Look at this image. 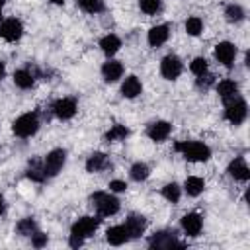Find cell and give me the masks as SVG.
Segmentation results:
<instances>
[{"mask_svg":"<svg viewBox=\"0 0 250 250\" xmlns=\"http://www.w3.org/2000/svg\"><path fill=\"white\" fill-rule=\"evenodd\" d=\"M51 2H53V4H62L64 0H51Z\"/></svg>","mask_w":250,"mask_h":250,"instance_id":"f35d334b","label":"cell"},{"mask_svg":"<svg viewBox=\"0 0 250 250\" xmlns=\"http://www.w3.org/2000/svg\"><path fill=\"white\" fill-rule=\"evenodd\" d=\"M16 230L21 234V236H31L35 230H37V225L33 219H21L18 225H16Z\"/></svg>","mask_w":250,"mask_h":250,"instance_id":"83f0119b","label":"cell"},{"mask_svg":"<svg viewBox=\"0 0 250 250\" xmlns=\"http://www.w3.org/2000/svg\"><path fill=\"white\" fill-rule=\"evenodd\" d=\"M148 174H150V170H148V166H146L145 162H135V164L131 166V178H133L135 182L146 180Z\"/></svg>","mask_w":250,"mask_h":250,"instance_id":"484cf974","label":"cell"},{"mask_svg":"<svg viewBox=\"0 0 250 250\" xmlns=\"http://www.w3.org/2000/svg\"><path fill=\"white\" fill-rule=\"evenodd\" d=\"M109 189L119 193V191H125V189H127V184H125L123 180H111V182H109Z\"/></svg>","mask_w":250,"mask_h":250,"instance_id":"d590c367","label":"cell"},{"mask_svg":"<svg viewBox=\"0 0 250 250\" xmlns=\"http://www.w3.org/2000/svg\"><path fill=\"white\" fill-rule=\"evenodd\" d=\"M201 227H203V221L197 213H188L182 217V229L186 230L188 236H197L201 232Z\"/></svg>","mask_w":250,"mask_h":250,"instance_id":"7c38bea8","label":"cell"},{"mask_svg":"<svg viewBox=\"0 0 250 250\" xmlns=\"http://www.w3.org/2000/svg\"><path fill=\"white\" fill-rule=\"evenodd\" d=\"M170 131H172V125H170L168 121H154V123L146 129L148 137H150L152 141H156V143L166 141V139H168V135H170Z\"/></svg>","mask_w":250,"mask_h":250,"instance_id":"4fadbf2b","label":"cell"},{"mask_svg":"<svg viewBox=\"0 0 250 250\" xmlns=\"http://www.w3.org/2000/svg\"><path fill=\"white\" fill-rule=\"evenodd\" d=\"M160 72H162V76H164L166 80H174V78H178L180 72H182V61H180L176 55H168V57H164L162 62H160Z\"/></svg>","mask_w":250,"mask_h":250,"instance_id":"9c48e42d","label":"cell"},{"mask_svg":"<svg viewBox=\"0 0 250 250\" xmlns=\"http://www.w3.org/2000/svg\"><path fill=\"white\" fill-rule=\"evenodd\" d=\"M229 174H230L234 180H240V182H246V180L250 178V170H248V166H246V162H244L242 156L234 158V160L229 164Z\"/></svg>","mask_w":250,"mask_h":250,"instance_id":"2e32d148","label":"cell"},{"mask_svg":"<svg viewBox=\"0 0 250 250\" xmlns=\"http://www.w3.org/2000/svg\"><path fill=\"white\" fill-rule=\"evenodd\" d=\"M217 94L221 96V100L225 104H229L230 100H234L238 96V84L234 80H221L217 84Z\"/></svg>","mask_w":250,"mask_h":250,"instance_id":"9a60e30c","label":"cell"},{"mask_svg":"<svg viewBox=\"0 0 250 250\" xmlns=\"http://www.w3.org/2000/svg\"><path fill=\"white\" fill-rule=\"evenodd\" d=\"M162 195L168 199V201H172V203H176L178 199H180V188H178V184H166L164 188H162Z\"/></svg>","mask_w":250,"mask_h":250,"instance_id":"4dcf8cb0","label":"cell"},{"mask_svg":"<svg viewBox=\"0 0 250 250\" xmlns=\"http://www.w3.org/2000/svg\"><path fill=\"white\" fill-rule=\"evenodd\" d=\"M246 113H248V107H246V102H244L242 98L236 96L234 100H230V102L227 104L225 117H227L230 123H234V125L242 123V121L246 119Z\"/></svg>","mask_w":250,"mask_h":250,"instance_id":"8992f818","label":"cell"},{"mask_svg":"<svg viewBox=\"0 0 250 250\" xmlns=\"http://www.w3.org/2000/svg\"><path fill=\"white\" fill-rule=\"evenodd\" d=\"M225 16H227L229 21H240L244 18V10L240 6H236V4H230V6H227Z\"/></svg>","mask_w":250,"mask_h":250,"instance_id":"1f68e13d","label":"cell"},{"mask_svg":"<svg viewBox=\"0 0 250 250\" xmlns=\"http://www.w3.org/2000/svg\"><path fill=\"white\" fill-rule=\"evenodd\" d=\"M102 74H104V80H105V82H115L117 78H121L123 66H121V62H117V61H107V62H104V66H102Z\"/></svg>","mask_w":250,"mask_h":250,"instance_id":"ac0fdd59","label":"cell"},{"mask_svg":"<svg viewBox=\"0 0 250 250\" xmlns=\"http://www.w3.org/2000/svg\"><path fill=\"white\" fill-rule=\"evenodd\" d=\"M12 129L18 137H31L39 129V119L35 113H23L14 121Z\"/></svg>","mask_w":250,"mask_h":250,"instance_id":"277c9868","label":"cell"},{"mask_svg":"<svg viewBox=\"0 0 250 250\" xmlns=\"http://www.w3.org/2000/svg\"><path fill=\"white\" fill-rule=\"evenodd\" d=\"M2 213H4V199L0 197V215H2Z\"/></svg>","mask_w":250,"mask_h":250,"instance_id":"74e56055","label":"cell"},{"mask_svg":"<svg viewBox=\"0 0 250 250\" xmlns=\"http://www.w3.org/2000/svg\"><path fill=\"white\" fill-rule=\"evenodd\" d=\"M78 6L88 14H98L104 10V0H78Z\"/></svg>","mask_w":250,"mask_h":250,"instance_id":"f1b7e54d","label":"cell"},{"mask_svg":"<svg viewBox=\"0 0 250 250\" xmlns=\"http://www.w3.org/2000/svg\"><path fill=\"white\" fill-rule=\"evenodd\" d=\"M125 229H127L129 238H139V236L145 232V229H146V221H145V217H141V215H131V217L125 221Z\"/></svg>","mask_w":250,"mask_h":250,"instance_id":"5bb4252c","label":"cell"},{"mask_svg":"<svg viewBox=\"0 0 250 250\" xmlns=\"http://www.w3.org/2000/svg\"><path fill=\"white\" fill-rule=\"evenodd\" d=\"M189 68H191V72H193V74L201 76V74H205V72H207V61H205L203 57H197V59H193V61H191Z\"/></svg>","mask_w":250,"mask_h":250,"instance_id":"836d02e7","label":"cell"},{"mask_svg":"<svg viewBox=\"0 0 250 250\" xmlns=\"http://www.w3.org/2000/svg\"><path fill=\"white\" fill-rule=\"evenodd\" d=\"M14 84L21 90H27L33 86V74L29 70H16L14 72Z\"/></svg>","mask_w":250,"mask_h":250,"instance_id":"cb8c5ba5","label":"cell"},{"mask_svg":"<svg viewBox=\"0 0 250 250\" xmlns=\"http://www.w3.org/2000/svg\"><path fill=\"white\" fill-rule=\"evenodd\" d=\"M66 162V152L62 148H55L47 154L45 162H43V170H45V176H57L61 172V168L64 166Z\"/></svg>","mask_w":250,"mask_h":250,"instance_id":"5b68a950","label":"cell"},{"mask_svg":"<svg viewBox=\"0 0 250 250\" xmlns=\"http://www.w3.org/2000/svg\"><path fill=\"white\" fill-rule=\"evenodd\" d=\"M31 244L33 246H37V248H41V246H45L47 244V234H43V232H33L31 234Z\"/></svg>","mask_w":250,"mask_h":250,"instance_id":"e575fe53","label":"cell"},{"mask_svg":"<svg viewBox=\"0 0 250 250\" xmlns=\"http://www.w3.org/2000/svg\"><path fill=\"white\" fill-rule=\"evenodd\" d=\"M0 18H2V16H0Z\"/></svg>","mask_w":250,"mask_h":250,"instance_id":"60d3db41","label":"cell"},{"mask_svg":"<svg viewBox=\"0 0 250 250\" xmlns=\"http://www.w3.org/2000/svg\"><path fill=\"white\" fill-rule=\"evenodd\" d=\"M92 205L96 207V211L102 215V217H109V215H115L119 211V201L117 197L109 195V193H104V191H96L92 197H90Z\"/></svg>","mask_w":250,"mask_h":250,"instance_id":"3957f363","label":"cell"},{"mask_svg":"<svg viewBox=\"0 0 250 250\" xmlns=\"http://www.w3.org/2000/svg\"><path fill=\"white\" fill-rule=\"evenodd\" d=\"M127 135H129V129H127L125 125H113V127L105 133V141H109V143L121 141V139H125Z\"/></svg>","mask_w":250,"mask_h":250,"instance_id":"4316f807","label":"cell"},{"mask_svg":"<svg viewBox=\"0 0 250 250\" xmlns=\"http://www.w3.org/2000/svg\"><path fill=\"white\" fill-rule=\"evenodd\" d=\"M234 57H236V47H234L232 43H229V41H221V43L215 47V59H217L221 64L230 66L232 61H234Z\"/></svg>","mask_w":250,"mask_h":250,"instance_id":"30bf717a","label":"cell"},{"mask_svg":"<svg viewBox=\"0 0 250 250\" xmlns=\"http://www.w3.org/2000/svg\"><path fill=\"white\" fill-rule=\"evenodd\" d=\"M168 25H154L150 31H148V43L150 47H160L166 39H168Z\"/></svg>","mask_w":250,"mask_h":250,"instance_id":"ffe728a7","label":"cell"},{"mask_svg":"<svg viewBox=\"0 0 250 250\" xmlns=\"http://www.w3.org/2000/svg\"><path fill=\"white\" fill-rule=\"evenodd\" d=\"M4 2H6V0H0V10H2V6H4Z\"/></svg>","mask_w":250,"mask_h":250,"instance_id":"ab89813d","label":"cell"},{"mask_svg":"<svg viewBox=\"0 0 250 250\" xmlns=\"http://www.w3.org/2000/svg\"><path fill=\"white\" fill-rule=\"evenodd\" d=\"M174 148L178 152H182L184 158L189 160V162H203L211 156L209 146L203 145V143H197V141H182V143H176Z\"/></svg>","mask_w":250,"mask_h":250,"instance_id":"7a4b0ae2","label":"cell"},{"mask_svg":"<svg viewBox=\"0 0 250 250\" xmlns=\"http://www.w3.org/2000/svg\"><path fill=\"white\" fill-rule=\"evenodd\" d=\"M201 29H203V23H201V20L197 16H191V18L186 20V31L189 35H199Z\"/></svg>","mask_w":250,"mask_h":250,"instance_id":"f546056e","label":"cell"},{"mask_svg":"<svg viewBox=\"0 0 250 250\" xmlns=\"http://www.w3.org/2000/svg\"><path fill=\"white\" fill-rule=\"evenodd\" d=\"M141 90H143V86H141V80L137 76H127L125 82L121 84V94L125 98H137L141 94Z\"/></svg>","mask_w":250,"mask_h":250,"instance_id":"d6986e66","label":"cell"},{"mask_svg":"<svg viewBox=\"0 0 250 250\" xmlns=\"http://www.w3.org/2000/svg\"><path fill=\"white\" fill-rule=\"evenodd\" d=\"M21 33H23V25H21V21L20 20H16V18H10V20H4L2 23H0V37L2 39H6V41H18L20 37H21Z\"/></svg>","mask_w":250,"mask_h":250,"instance_id":"ba28073f","label":"cell"},{"mask_svg":"<svg viewBox=\"0 0 250 250\" xmlns=\"http://www.w3.org/2000/svg\"><path fill=\"white\" fill-rule=\"evenodd\" d=\"M4 72H6V66H4V62L0 61V80L4 78Z\"/></svg>","mask_w":250,"mask_h":250,"instance_id":"8d00e7d4","label":"cell"},{"mask_svg":"<svg viewBox=\"0 0 250 250\" xmlns=\"http://www.w3.org/2000/svg\"><path fill=\"white\" fill-rule=\"evenodd\" d=\"M100 47H102V51H104L107 57H111V55H115V53L119 51L121 41H119V37H117V35L109 33V35H105V37H102V39H100Z\"/></svg>","mask_w":250,"mask_h":250,"instance_id":"44dd1931","label":"cell"},{"mask_svg":"<svg viewBox=\"0 0 250 250\" xmlns=\"http://www.w3.org/2000/svg\"><path fill=\"white\" fill-rule=\"evenodd\" d=\"M53 113L59 119H70L76 113V102L72 98H61L53 104Z\"/></svg>","mask_w":250,"mask_h":250,"instance_id":"8fae6325","label":"cell"},{"mask_svg":"<svg viewBox=\"0 0 250 250\" xmlns=\"http://www.w3.org/2000/svg\"><path fill=\"white\" fill-rule=\"evenodd\" d=\"M148 244H150V248H184V244L176 240V232L174 230L154 232V236L148 240Z\"/></svg>","mask_w":250,"mask_h":250,"instance_id":"52a82bcc","label":"cell"},{"mask_svg":"<svg viewBox=\"0 0 250 250\" xmlns=\"http://www.w3.org/2000/svg\"><path fill=\"white\" fill-rule=\"evenodd\" d=\"M107 166V156L104 152H94L88 160H86V170L88 172H100Z\"/></svg>","mask_w":250,"mask_h":250,"instance_id":"7402d4cb","label":"cell"},{"mask_svg":"<svg viewBox=\"0 0 250 250\" xmlns=\"http://www.w3.org/2000/svg\"><path fill=\"white\" fill-rule=\"evenodd\" d=\"M139 8L145 14H156L160 10V0H139Z\"/></svg>","mask_w":250,"mask_h":250,"instance_id":"d6a6232c","label":"cell"},{"mask_svg":"<svg viewBox=\"0 0 250 250\" xmlns=\"http://www.w3.org/2000/svg\"><path fill=\"white\" fill-rule=\"evenodd\" d=\"M98 225H100V219L98 217H82V219H78L72 225V230H70V246L72 248L82 246L84 238L92 236L94 230L98 229Z\"/></svg>","mask_w":250,"mask_h":250,"instance_id":"6da1fadb","label":"cell"},{"mask_svg":"<svg viewBox=\"0 0 250 250\" xmlns=\"http://www.w3.org/2000/svg\"><path fill=\"white\" fill-rule=\"evenodd\" d=\"M105 238H107V242L113 244V246H121L123 242H127V240H129V234H127L125 225H115V227L107 229Z\"/></svg>","mask_w":250,"mask_h":250,"instance_id":"e0dca14e","label":"cell"},{"mask_svg":"<svg viewBox=\"0 0 250 250\" xmlns=\"http://www.w3.org/2000/svg\"><path fill=\"white\" fill-rule=\"evenodd\" d=\"M184 188H186L188 195H191V197H197V195L203 191V188H205V182H203L201 178H197V176H189V178H186V184H184Z\"/></svg>","mask_w":250,"mask_h":250,"instance_id":"603a6c76","label":"cell"},{"mask_svg":"<svg viewBox=\"0 0 250 250\" xmlns=\"http://www.w3.org/2000/svg\"><path fill=\"white\" fill-rule=\"evenodd\" d=\"M27 178H31L33 182H43L47 176H45V170L43 166L39 164V160H31L29 162V168H27Z\"/></svg>","mask_w":250,"mask_h":250,"instance_id":"d4e9b609","label":"cell"}]
</instances>
